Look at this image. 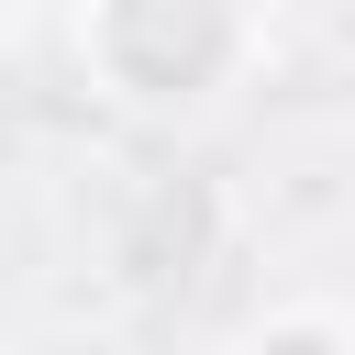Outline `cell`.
I'll return each instance as SVG.
<instances>
[{"label": "cell", "instance_id": "1", "mask_svg": "<svg viewBox=\"0 0 355 355\" xmlns=\"http://www.w3.org/2000/svg\"><path fill=\"white\" fill-rule=\"evenodd\" d=\"M78 67L133 122H211L266 67V0H78Z\"/></svg>", "mask_w": 355, "mask_h": 355}, {"label": "cell", "instance_id": "2", "mask_svg": "<svg viewBox=\"0 0 355 355\" xmlns=\"http://www.w3.org/2000/svg\"><path fill=\"white\" fill-rule=\"evenodd\" d=\"M222 355H355V311H333V300H277V311H255Z\"/></svg>", "mask_w": 355, "mask_h": 355}]
</instances>
